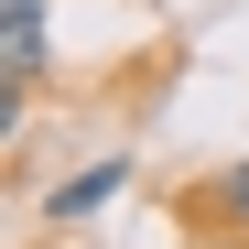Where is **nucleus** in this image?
Wrapping results in <instances>:
<instances>
[{
  "mask_svg": "<svg viewBox=\"0 0 249 249\" xmlns=\"http://www.w3.org/2000/svg\"><path fill=\"white\" fill-rule=\"evenodd\" d=\"M206 206H217V217H249V162H238V174H217V184H206Z\"/></svg>",
  "mask_w": 249,
  "mask_h": 249,
  "instance_id": "7ed1b4c3",
  "label": "nucleus"
},
{
  "mask_svg": "<svg viewBox=\"0 0 249 249\" xmlns=\"http://www.w3.org/2000/svg\"><path fill=\"white\" fill-rule=\"evenodd\" d=\"M0 87H44V0H0Z\"/></svg>",
  "mask_w": 249,
  "mask_h": 249,
  "instance_id": "f257e3e1",
  "label": "nucleus"
},
{
  "mask_svg": "<svg viewBox=\"0 0 249 249\" xmlns=\"http://www.w3.org/2000/svg\"><path fill=\"white\" fill-rule=\"evenodd\" d=\"M119 184H130V152H108V162H87V174H65V184L44 195V217H54V228H76V217H98Z\"/></svg>",
  "mask_w": 249,
  "mask_h": 249,
  "instance_id": "f03ea898",
  "label": "nucleus"
}]
</instances>
